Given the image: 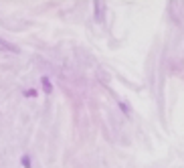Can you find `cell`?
I'll return each instance as SVG.
<instances>
[{
	"label": "cell",
	"instance_id": "6da1fadb",
	"mask_svg": "<svg viewBox=\"0 0 184 168\" xmlns=\"http://www.w3.org/2000/svg\"><path fill=\"white\" fill-rule=\"evenodd\" d=\"M0 49H4V51H12V53H18V49H16L14 45L6 43V41H2V38H0Z\"/></svg>",
	"mask_w": 184,
	"mask_h": 168
},
{
	"label": "cell",
	"instance_id": "277c9868",
	"mask_svg": "<svg viewBox=\"0 0 184 168\" xmlns=\"http://www.w3.org/2000/svg\"><path fill=\"white\" fill-rule=\"evenodd\" d=\"M26 97H37V91H34V89H29V91H26Z\"/></svg>",
	"mask_w": 184,
	"mask_h": 168
},
{
	"label": "cell",
	"instance_id": "7a4b0ae2",
	"mask_svg": "<svg viewBox=\"0 0 184 168\" xmlns=\"http://www.w3.org/2000/svg\"><path fill=\"white\" fill-rule=\"evenodd\" d=\"M41 83H43L45 93H53V85H51V81H49V77H43V79H41Z\"/></svg>",
	"mask_w": 184,
	"mask_h": 168
},
{
	"label": "cell",
	"instance_id": "3957f363",
	"mask_svg": "<svg viewBox=\"0 0 184 168\" xmlns=\"http://www.w3.org/2000/svg\"><path fill=\"white\" fill-rule=\"evenodd\" d=\"M20 164H22L24 168H30V156H26V154H24L22 158H20Z\"/></svg>",
	"mask_w": 184,
	"mask_h": 168
}]
</instances>
